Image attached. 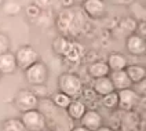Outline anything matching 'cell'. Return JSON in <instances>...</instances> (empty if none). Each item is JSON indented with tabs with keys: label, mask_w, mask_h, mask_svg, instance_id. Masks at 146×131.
Masks as SVG:
<instances>
[{
	"label": "cell",
	"mask_w": 146,
	"mask_h": 131,
	"mask_svg": "<svg viewBox=\"0 0 146 131\" xmlns=\"http://www.w3.org/2000/svg\"><path fill=\"white\" fill-rule=\"evenodd\" d=\"M58 87L59 91L65 92L70 98H77L83 94V82L81 79L74 73H62L58 79Z\"/></svg>",
	"instance_id": "6da1fadb"
},
{
	"label": "cell",
	"mask_w": 146,
	"mask_h": 131,
	"mask_svg": "<svg viewBox=\"0 0 146 131\" xmlns=\"http://www.w3.org/2000/svg\"><path fill=\"white\" fill-rule=\"evenodd\" d=\"M21 120H22L26 131H44L47 127L46 116L37 109L24 112L21 115Z\"/></svg>",
	"instance_id": "7a4b0ae2"
},
{
	"label": "cell",
	"mask_w": 146,
	"mask_h": 131,
	"mask_svg": "<svg viewBox=\"0 0 146 131\" xmlns=\"http://www.w3.org/2000/svg\"><path fill=\"white\" fill-rule=\"evenodd\" d=\"M25 79L31 86H44L48 79V68L44 62H36L25 70Z\"/></svg>",
	"instance_id": "3957f363"
},
{
	"label": "cell",
	"mask_w": 146,
	"mask_h": 131,
	"mask_svg": "<svg viewBox=\"0 0 146 131\" xmlns=\"http://www.w3.org/2000/svg\"><path fill=\"white\" fill-rule=\"evenodd\" d=\"M39 104V98L32 90H19L14 98V105L21 113L37 109Z\"/></svg>",
	"instance_id": "277c9868"
},
{
	"label": "cell",
	"mask_w": 146,
	"mask_h": 131,
	"mask_svg": "<svg viewBox=\"0 0 146 131\" xmlns=\"http://www.w3.org/2000/svg\"><path fill=\"white\" fill-rule=\"evenodd\" d=\"M15 58L18 68L22 69V70H26L28 68H31L36 62L40 61V54L36 51V49H33L32 46H22L17 50Z\"/></svg>",
	"instance_id": "5b68a950"
},
{
	"label": "cell",
	"mask_w": 146,
	"mask_h": 131,
	"mask_svg": "<svg viewBox=\"0 0 146 131\" xmlns=\"http://www.w3.org/2000/svg\"><path fill=\"white\" fill-rule=\"evenodd\" d=\"M117 92H119V108L120 109L128 112L138 106L141 95L134 88H127V90H121Z\"/></svg>",
	"instance_id": "8992f818"
},
{
	"label": "cell",
	"mask_w": 146,
	"mask_h": 131,
	"mask_svg": "<svg viewBox=\"0 0 146 131\" xmlns=\"http://www.w3.org/2000/svg\"><path fill=\"white\" fill-rule=\"evenodd\" d=\"M83 10L90 18L99 19L106 14L105 0H86L83 3Z\"/></svg>",
	"instance_id": "52a82bcc"
},
{
	"label": "cell",
	"mask_w": 146,
	"mask_h": 131,
	"mask_svg": "<svg viewBox=\"0 0 146 131\" xmlns=\"http://www.w3.org/2000/svg\"><path fill=\"white\" fill-rule=\"evenodd\" d=\"M125 49L132 55H145L146 40L143 37H141L138 33H131L125 40Z\"/></svg>",
	"instance_id": "ba28073f"
},
{
	"label": "cell",
	"mask_w": 146,
	"mask_h": 131,
	"mask_svg": "<svg viewBox=\"0 0 146 131\" xmlns=\"http://www.w3.org/2000/svg\"><path fill=\"white\" fill-rule=\"evenodd\" d=\"M80 124L84 126L86 128H88V130L95 131V130H98L99 127L104 126V119H102V116H101V113H99L98 110L90 109V110L86 112V115L81 117Z\"/></svg>",
	"instance_id": "9c48e42d"
},
{
	"label": "cell",
	"mask_w": 146,
	"mask_h": 131,
	"mask_svg": "<svg viewBox=\"0 0 146 131\" xmlns=\"http://www.w3.org/2000/svg\"><path fill=\"white\" fill-rule=\"evenodd\" d=\"M109 77L112 79L116 91H121L131 88L134 86V83L131 82L130 76L127 74V70H117V72H110Z\"/></svg>",
	"instance_id": "30bf717a"
},
{
	"label": "cell",
	"mask_w": 146,
	"mask_h": 131,
	"mask_svg": "<svg viewBox=\"0 0 146 131\" xmlns=\"http://www.w3.org/2000/svg\"><path fill=\"white\" fill-rule=\"evenodd\" d=\"M110 72L112 70H110V68L108 65V62H105V61H94L87 68V73H88V76L92 80L101 79V77H106V76L110 74Z\"/></svg>",
	"instance_id": "8fae6325"
},
{
	"label": "cell",
	"mask_w": 146,
	"mask_h": 131,
	"mask_svg": "<svg viewBox=\"0 0 146 131\" xmlns=\"http://www.w3.org/2000/svg\"><path fill=\"white\" fill-rule=\"evenodd\" d=\"M91 88L95 91V94L99 95V97H105V95H108V94H110V92L116 91L113 83H112V79H110L109 76L101 77V79H95V80L92 82Z\"/></svg>",
	"instance_id": "7c38bea8"
},
{
	"label": "cell",
	"mask_w": 146,
	"mask_h": 131,
	"mask_svg": "<svg viewBox=\"0 0 146 131\" xmlns=\"http://www.w3.org/2000/svg\"><path fill=\"white\" fill-rule=\"evenodd\" d=\"M106 62H108V65H109V68H110L112 72L125 70L127 66L130 65L128 61H127V57L123 55V54H120V53H110Z\"/></svg>",
	"instance_id": "4fadbf2b"
},
{
	"label": "cell",
	"mask_w": 146,
	"mask_h": 131,
	"mask_svg": "<svg viewBox=\"0 0 146 131\" xmlns=\"http://www.w3.org/2000/svg\"><path fill=\"white\" fill-rule=\"evenodd\" d=\"M17 68L18 65H17L15 54L7 53L0 55V72L3 74H13L17 70Z\"/></svg>",
	"instance_id": "5bb4252c"
},
{
	"label": "cell",
	"mask_w": 146,
	"mask_h": 131,
	"mask_svg": "<svg viewBox=\"0 0 146 131\" xmlns=\"http://www.w3.org/2000/svg\"><path fill=\"white\" fill-rule=\"evenodd\" d=\"M87 110H88V109H87L84 102H81L79 99H73L72 104L66 109V113H68V116H69L72 120H79V122H80L81 117L86 115Z\"/></svg>",
	"instance_id": "9a60e30c"
},
{
	"label": "cell",
	"mask_w": 146,
	"mask_h": 131,
	"mask_svg": "<svg viewBox=\"0 0 146 131\" xmlns=\"http://www.w3.org/2000/svg\"><path fill=\"white\" fill-rule=\"evenodd\" d=\"M127 74L130 76L131 82L134 84L142 82L143 79H146V66L143 65H138V64H134V65H128L127 66Z\"/></svg>",
	"instance_id": "2e32d148"
},
{
	"label": "cell",
	"mask_w": 146,
	"mask_h": 131,
	"mask_svg": "<svg viewBox=\"0 0 146 131\" xmlns=\"http://www.w3.org/2000/svg\"><path fill=\"white\" fill-rule=\"evenodd\" d=\"M51 101H52V104L57 108H59V109H68V106L72 104L73 98H70L69 95H66L65 92H62V91H58V92H55V94L52 95Z\"/></svg>",
	"instance_id": "e0dca14e"
},
{
	"label": "cell",
	"mask_w": 146,
	"mask_h": 131,
	"mask_svg": "<svg viewBox=\"0 0 146 131\" xmlns=\"http://www.w3.org/2000/svg\"><path fill=\"white\" fill-rule=\"evenodd\" d=\"M72 22H73V14L70 13V10H65L58 17L57 25L59 28V31H68L72 26Z\"/></svg>",
	"instance_id": "ac0fdd59"
},
{
	"label": "cell",
	"mask_w": 146,
	"mask_h": 131,
	"mask_svg": "<svg viewBox=\"0 0 146 131\" xmlns=\"http://www.w3.org/2000/svg\"><path fill=\"white\" fill-rule=\"evenodd\" d=\"M3 131H26L21 119H8L3 123Z\"/></svg>",
	"instance_id": "d6986e66"
},
{
	"label": "cell",
	"mask_w": 146,
	"mask_h": 131,
	"mask_svg": "<svg viewBox=\"0 0 146 131\" xmlns=\"http://www.w3.org/2000/svg\"><path fill=\"white\" fill-rule=\"evenodd\" d=\"M102 105L106 109H116V108H119V92L113 91V92L108 94L105 97H102Z\"/></svg>",
	"instance_id": "ffe728a7"
},
{
	"label": "cell",
	"mask_w": 146,
	"mask_h": 131,
	"mask_svg": "<svg viewBox=\"0 0 146 131\" xmlns=\"http://www.w3.org/2000/svg\"><path fill=\"white\" fill-rule=\"evenodd\" d=\"M70 46H72V43L69 40H66L65 37H57L55 40H54V50L57 51L58 54H62V55H66L68 54V51L70 49Z\"/></svg>",
	"instance_id": "44dd1931"
},
{
	"label": "cell",
	"mask_w": 146,
	"mask_h": 131,
	"mask_svg": "<svg viewBox=\"0 0 146 131\" xmlns=\"http://www.w3.org/2000/svg\"><path fill=\"white\" fill-rule=\"evenodd\" d=\"M22 10L21 7V4L18 3V1H14V0H10V1H6V4L3 6V11H4V14H7V15H17V14H19V11Z\"/></svg>",
	"instance_id": "7402d4cb"
},
{
	"label": "cell",
	"mask_w": 146,
	"mask_h": 131,
	"mask_svg": "<svg viewBox=\"0 0 146 131\" xmlns=\"http://www.w3.org/2000/svg\"><path fill=\"white\" fill-rule=\"evenodd\" d=\"M81 46H79L77 43H72V46H70V49L68 51V54H66L65 57L68 59H70V61H77L81 55Z\"/></svg>",
	"instance_id": "603a6c76"
},
{
	"label": "cell",
	"mask_w": 146,
	"mask_h": 131,
	"mask_svg": "<svg viewBox=\"0 0 146 131\" xmlns=\"http://www.w3.org/2000/svg\"><path fill=\"white\" fill-rule=\"evenodd\" d=\"M120 26H121L123 29H127L128 32L135 33L137 26H138V22H137L135 19H132V18H124L121 22H120Z\"/></svg>",
	"instance_id": "cb8c5ba5"
},
{
	"label": "cell",
	"mask_w": 146,
	"mask_h": 131,
	"mask_svg": "<svg viewBox=\"0 0 146 131\" xmlns=\"http://www.w3.org/2000/svg\"><path fill=\"white\" fill-rule=\"evenodd\" d=\"M10 53V39L7 35L0 33V55Z\"/></svg>",
	"instance_id": "d4e9b609"
},
{
	"label": "cell",
	"mask_w": 146,
	"mask_h": 131,
	"mask_svg": "<svg viewBox=\"0 0 146 131\" xmlns=\"http://www.w3.org/2000/svg\"><path fill=\"white\" fill-rule=\"evenodd\" d=\"M40 13H41V8L39 6H36L35 3L26 7V14L31 17V18H37V17L40 15Z\"/></svg>",
	"instance_id": "484cf974"
},
{
	"label": "cell",
	"mask_w": 146,
	"mask_h": 131,
	"mask_svg": "<svg viewBox=\"0 0 146 131\" xmlns=\"http://www.w3.org/2000/svg\"><path fill=\"white\" fill-rule=\"evenodd\" d=\"M135 33H138L141 37H143V39L146 40V21H141V22H138V26H137Z\"/></svg>",
	"instance_id": "4316f807"
},
{
	"label": "cell",
	"mask_w": 146,
	"mask_h": 131,
	"mask_svg": "<svg viewBox=\"0 0 146 131\" xmlns=\"http://www.w3.org/2000/svg\"><path fill=\"white\" fill-rule=\"evenodd\" d=\"M137 87H135V91L138 92L141 97H143V95H146V79H143L142 82H139L135 84Z\"/></svg>",
	"instance_id": "83f0119b"
},
{
	"label": "cell",
	"mask_w": 146,
	"mask_h": 131,
	"mask_svg": "<svg viewBox=\"0 0 146 131\" xmlns=\"http://www.w3.org/2000/svg\"><path fill=\"white\" fill-rule=\"evenodd\" d=\"M112 4L114 6H124V7H127V6H131L135 0H109Z\"/></svg>",
	"instance_id": "f1b7e54d"
},
{
	"label": "cell",
	"mask_w": 146,
	"mask_h": 131,
	"mask_svg": "<svg viewBox=\"0 0 146 131\" xmlns=\"http://www.w3.org/2000/svg\"><path fill=\"white\" fill-rule=\"evenodd\" d=\"M48 1L50 0H35V4L36 6H39V7H44V6H47L48 4Z\"/></svg>",
	"instance_id": "f546056e"
},
{
	"label": "cell",
	"mask_w": 146,
	"mask_h": 131,
	"mask_svg": "<svg viewBox=\"0 0 146 131\" xmlns=\"http://www.w3.org/2000/svg\"><path fill=\"white\" fill-rule=\"evenodd\" d=\"M138 106L143 108V109H146V95H143V97H141V99H139V104Z\"/></svg>",
	"instance_id": "4dcf8cb0"
},
{
	"label": "cell",
	"mask_w": 146,
	"mask_h": 131,
	"mask_svg": "<svg viewBox=\"0 0 146 131\" xmlns=\"http://www.w3.org/2000/svg\"><path fill=\"white\" fill-rule=\"evenodd\" d=\"M72 131H91V130H88V128H86L84 126H77V127H73L72 128Z\"/></svg>",
	"instance_id": "1f68e13d"
},
{
	"label": "cell",
	"mask_w": 146,
	"mask_h": 131,
	"mask_svg": "<svg viewBox=\"0 0 146 131\" xmlns=\"http://www.w3.org/2000/svg\"><path fill=\"white\" fill-rule=\"evenodd\" d=\"M73 3H74V0H62V4H64L65 7H70Z\"/></svg>",
	"instance_id": "d6a6232c"
},
{
	"label": "cell",
	"mask_w": 146,
	"mask_h": 131,
	"mask_svg": "<svg viewBox=\"0 0 146 131\" xmlns=\"http://www.w3.org/2000/svg\"><path fill=\"white\" fill-rule=\"evenodd\" d=\"M95 131H114L113 128H110V127H108V126H102V127H99L98 130Z\"/></svg>",
	"instance_id": "836d02e7"
},
{
	"label": "cell",
	"mask_w": 146,
	"mask_h": 131,
	"mask_svg": "<svg viewBox=\"0 0 146 131\" xmlns=\"http://www.w3.org/2000/svg\"><path fill=\"white\" fill-rule=\"evenodd\" d=\"M84 1H86V0H74V3H81V4H83Z\"/></svg>",
	"instance_id": "e575fe53"
},
{
	"label": "cell",
	"mask_w": 146,
	"mask_h": 131,
	"mask_svg": "<svg viewBox=\"0 0 146 131\" xmlns=\"http://www.w3.org/2000/svg\"><path fill=\"white\" fill-rule=\"evenodd\" d=\"M1 6H3V0H0V7H1Z\"/></svg>",
	"instance_id": "d590c367"
},
{
	"label": "cell",
	"mask_w": 146,
	"mask_h": 131,
	"mask_svg": "<svg viewBox=\"0 0 146 131\" xmlns=\"http://www.w3.org/2000/svg\"><path fill=\"white\" fill-rule=\"evenodd\" d=\"M1 74H3V73H1V72H0V77H1Z\"/></svg>",
	"instance_id": "8d00e7d4"
},
{
	"label": "cell",
	"mask_w": 146,
	"mask_h": 131,
	"mask_svg": "<svg viewBox=\"0 0 146 131\" xmlns=\"http://www.w3.org/2000/svg\"><path fill=\"white\" fill-rule=\"evenodd\" d=\"M44 131H46V130H44Z\"/></svg>",
	"instance_id": "74e56055"
}]
</instances>
